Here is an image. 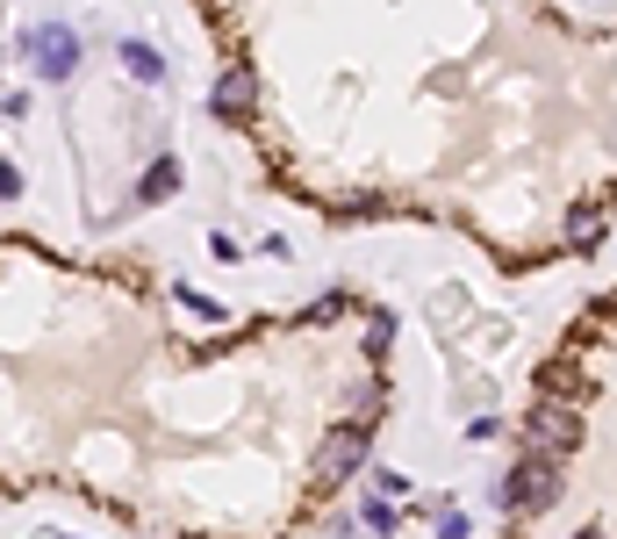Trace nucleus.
<instances>
[{
	"label": "nucleus",
	"instance_id": "obj_1",
	"mask_svg": "<svg viewBox=\"0 0 617 539\" xmlns=\"http://www.w3.org/2000/svg\"><path fill=\"white\" fill-rule=\"evenodd\" d=\"M496 504L503 511H546V504H560V460L553 453H524L510 475H503V489H496Z\"/></svg>",
	"mask_w": 617,
	"mask_h": 539
},
{
	"label": "nucleus",
	"instance_id": "obj_2",
	"mask_svg": "<svg viewBox=\"0 0 617 539\" xmlns=\"http://www.w3.org/2000/svg\"><path fill=\"white\" fill-rule=\"evenodd\" d=\"M524 439H532L539 453H553V460H560V453L582 446V410H567V403H539L532 418H524Z\"/></svg>",
	"mask_w": 617,
	"mask_h": 539
},
{
	"label": "nucleus",
	"instance_id": "obj_3",
	"mask_svg": "<svg viewBox=\"0 0 617 539\" xmlns=\"http://www.w3.org/2000/svg\"><path fill=\"white\" fill-rule=\"evenodd\" d=\"M22 58H29L44 80H65L72 65H80V36L72 29H58V22H44V29H29L22 36Z\"/></svg>",
	"mask_w": 617,
	"mask_h": 539
},
{
	"label": "nucleus",
	"instance_id": "obj_4",
	"mask_svg": "<svg viewBox=\"0 0 617 539\" xmlns=\"http://www.w3.org/2000/svg\"><path fill=\"white\" fill-rule=\"evenodd\" d=\"M366 468V432L360 424H338V432L324 439V453H316V489H338L344 475Z\"/></svg>",
	"mask_w": 617,
	"mask_h": 539
},
{
	"label": "nucleus",
	"instance_id": "obj_5",
	"mask_svg": "<svg viewBox=\"0 0 617 539\" xmlns=\"http://www.w3.org/2000/svg\"><path fill=\"white\" fill-rule=\"evenodd\" d=\"M252 108H258V72L252 65H223L216 72V116L238 122V116H252Z\"/></svg>",
	"mask_w": 617,
	"mask_h": 539
},
{
	"label": "nucleus",
	"instance_id": "obj_6",
	"mask_svg": "<svg viewBox=\"0 0 617 539\" xmlns=\"http://www.w3.org/2000/svg\"><path fill=\"white\" fill-rule=\"evenodd\" d=\"M180 180H187V173H180V158L158 152L152 166H144V180H137V202H144V209H152V202H172V194H180Z\"/></svg>",
	"mask_w": 617,
	"mask_h": 539
},
{
	"label": "nucleus",
	"instance_id": "obj_7",
	"mask_svg": "<svg viewBox=\"0 0 617 539\" xmlns=\"http://www.w3.org/2000/svg\"><path fill=\"white\" fill-rule=\"evenodd\" d=\"M122 65L137 72L144 87H152V80H166V58H158V51H152V44H122Z\"/></svg>",
	"mask_w": 617,
	"mask_h": 539
},
{
	"label": "nucleus",
	"instance_id": "obj_8",
	"mask_svg": "<svg viewBox=\"0 0 617 539\" xmlns=\"http://www.w3.org/2000/svg\"><path fill=\"white\" fill-rule=\"evenodd\" d=\"M539 382H546V396H574V388H582V382H574V367H560V360H553Z\"/></svg>",
	"mask_w": 617,
	"mask_h": 539
},
{
	"label": "nucleus",
	"instance_id": "obj_9",
	"mask_svg": "<svg viewBox=\"0 0 617 539\" xmlns=\"http://www.w3.org/2000/svg\"><path fill=\"white\" fill-rule=\"evenodd\" d=\"M366 525H374V532H388V525H395V496H374V504H366Z\"/></svg>",
	"mask_w": 617,
	"mask_h": 539
},
{
	"label": "nucleus",
	"instance_id": "obj_10",
	"mask_svg": "<svg viewBox=\"0 0 617 539\" xmlns=\"http://www.w3.org/2000/svg\"><path fill=\"white\" fill-rule=\"evenodd\" d=\"M180 310H194V316H223V310H216V302L202 296V288H180Z\"/></svg>",
	"mask_w": 617,
	"mask_h": 539
},
{
	"label": "nucleus",
	"instance_id": "obj_11",
	"mask_svg": "<svg viewBox=\"0 0 617 539\" xmlns=\"http://www.w3.org/2000/svg\"><path fill=\"white\" fill-rule=\"evenodd\" d=\"M0 194H8V202L22 194V173H15V166H0Z\"/></svg>",
	"mask_w": 617,
	"mask_h": 539
},
{
	"label": "nucleus",
	"instance_id": "obj_12",
	"mask_svg": "<svg viewBox=\"0 0 617 539\" xmlns=\"http://www.w3.org/2000/svg\"><path fill=\"white\" fill-rule=\"evenodd\" d=\"M574 539H596V532H574Z\"/></svg>",
	"mask_w": 617,
	"mask_h": 539
}]
</instances>
